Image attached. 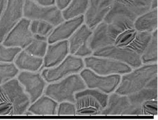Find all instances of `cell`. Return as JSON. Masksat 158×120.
<instances>
[{
  "label": "cell",
  "mask_w": 158,
  "mask_h": 120,
  "mask_svg": "<svg viewBox=\"0 0 158 120\" xmlns=\"http://www.w3.org/2000/svg\"><path fill=\"white\" fill-rule=\"evenodd\" d=\"M135 19L120 13L109 12L104 20L108 24V33L114 46L132 50L142 55L150 41L152 33L136 30Z\"/></svg>",
  "instance_id": "1"
},
{
  "label": "cell",
  "mask_w": 158,
  "mask_h": 120,
  "mask_svg": "<svg viewBox=\"0 0 158 120\" xmlns=\"http://www.w3.org/2000/svg\"><path fill=\"white\" fill-rule=\"evenodd\" d=\"M31 104L29 96L17 79L0 85V115L24 114Z\"/></svg>",
  "instance_id": "2"
},
{
  "label": "cell",
  "mask_w": 158,
  "mask_h": 120,
  "mask_svg": "<svg viewBox=\"0 0 158 120\" xmlns=\"http://www.w3.org/2000/svg\"><path fill=\"white\" fill-rule=\"evenodd\" d=\"M157 64L139 66L123 76L115 93L126 96L135 93L145 87L150 80L157 75Z\"/></svg>",
  "instance_id": "3"
},
{
  "label": "cell",
  "mask_w": 158,
  "mask_h": 120,
  "mask_svg": "<svg viewBox=\"0 0 158 120\" xmlns=\"http://www.w3.org/2000/svg\"><path fill=\"white\" fill-rule=\"evenodd\" d=\"M86 88V86L80 75L75 74L51 83L46 87L45 95L58 103L67 102L75 104L76 93Z\"/></svg>",
  "instance_id": "4"
},
{
  "label": "cell",
  "mask_w": 158,
  "mask_h": 120,
  "mask_svg": "<svg viewBox=\"0 0 158 120\" xmlns=\"http://www.w3.org/2000/svg\"><path fill=\"white\" fill-rule=\"evenodd\" d=\"M23 17L32 20H41L56 26L65 21L61 10L56 5H41L31 0H25Z\"/></svg>",
  "instance_id": "5"
},
{
  "label": "cell",
  "mask_w": 158,
  "mask_h": 120,
  "mask_svg": "<svg viewBox=\"0 0 158 120\" xmlns=\"http://www.w3.org/2000/svg\"><path fill=\"white\" fill-rule=\"evenodd\" d=\"M84 66V61L80 57L71 54L57 66L44 69L41 75L46 82H55L70 75L78 73Z\"/></svg>",
  "instance_id": "6"
},
{
  "label": "cell",
  "mask_w": 158,
  "mask_h": 120,
  "mask_svg": "<svg viewBox=\"0 0 158 120\" xmlns=\"http://www.w3.org/2000/svg\"><path fill=\"white\" fill-rule=\"evenodd\" d=\"M84 63L87 68L100 75L125 74L132 71L131 67L127 64L104 57H86Z\"/></svg>",
  "instance_id": "7"
},
{
  "label": "cell",
  "mask_w": 158,
  "mask_h": 120,
  "mask_svg": "<svg viewBox=\"0 0 158 120\" xmlns=\"http://www.w3.org/2000/svg\"><path fill=\"white\" fill-rule=\"evenodd\" d=\"M25 0H9L0 18V43H2L9 32L23 18Z\"/></svg>",
  "instance_id": "8"
},
{
  "label": "cell",
  "mask_w": 158,
  "mask_h": 120,
  "mask_svg": "<svg viewBox=\"0 0 158 120\" xmlns=\"http://www.w3.org/2000/svg\"><path fill=\"white\" fill-rule=\"evenodd\" d=\"M80 75L86 87L97 89L106 94L111 93L116 90L121 79L120 74L100 75L88 68L82 70Z\"/></svg>",
  "instance_id": "9"
},
{
  "label": "cell",
  "mask_w": 158,
  "mask_h": 120,
  "mask_svg": "<svg viewBox=\"0 0 158 120\" xmlns=\"http://www.w3.org/2000/svg\"><path fill=\"white\" fill-rule=\"evenodd\" d=\"M101 114L141 115L142 114L141 106L133 104L128 96L119 94H111L108 98L107 104Z\"/></svg>",
  "instance_id": "10"
},
{
  "label": "cell",
  "mask_w": 158,
  "mask_h": 120,
  "mask_svg": "<svg viewBox=\"0 0 158 120\" xmlns=\"http://www.w3.org/2000/svg\"><path fill=\"white\" fill-rule=\"evenodd\" d=\"M95 56L110 58L127 64L129 66L138 68L142 65L141 56L129 48L112 45L93 52Z\"/></svg>",
  "instance_id": "11"
},
{
  "label": "cell",
  "mask_w": 158,
  "mask_h": 120,
  "mask_svg": "<svg viewBox=\"0 0 158 120\" xmlns=\"http://www.w3.org/2000/svg\"><path fill=\"white\" fill-rule=\"evenodd\" d=\"M30 20L23 18L9 32L2 44L6 47L26 48L34 40L30 29Z\"/></svg>",
  "instance_id": "12"
},
{
  "label": "cell",
  "mask_w": 158,
  "mask_h": 120,
  "mask_svg": "<svg viewBox=\"0 0 158 120\" xmlns=\"http://www.w3.org/2000/svg\"><path fill=\"white\" fill-rule=\"evenodd\" d=\"M17 79L29 96L31 104L42 96L46 82L40 73L23 71L19 74Z\"/></svg>",
  "instance_id": "13"
},
{
  "label": "cell",
  "mask_w": 158,
  "mask_h": 120,
  "mask_svg": "<svg viewBox=\"0 0 158 120\" xmlns=\"http://www.w3.org/2000/svg\"><path fill=\"white\" fill-rule=\"evenodd\" d=\"M112 7V2L110 0H90L87 10L84 14L85 24L94 30L104 21Z\"/></svg>",
  "instance_id": "14"
},
{
  "label": "cell",
  "mask_w": 158,
  "mask_h": 120,
  "mask_svg": "<svg viewBox=\"0 0 158 120\" xmlns=\"http://www.w3.org/2000/svg\"><path fill=\"white\" fill-rule=\"evenodd\" d=\"M93 30L83 24L69 38V53L78 57L88 56L93 53L88 45V41Z\"/></svg>",
  "instance_id": "15"
},
{
  "label": "cell",
  "mask_w": 158,
  "mask_h": 120,
  "mask_svg": "<svg viewBox=\"0 0 158 120\" xmlns=\"http://www.w3.org/2000/svg\"><path fill=\"white\" fill-rule=\"evenodd\" d=\"M113 7L110 12L127 14L136 19L150 10L151 0H110Z\"/></svg>",
  "instance_id": "16"
},
{
  "label": "cell",
  "mask_w": 158,
  "mask_h": 120,
  "mask_svg": "<svg viewBox=\"0 0 158 120\" xmlns=\"http://www.w3.org/2000/svg\"><path fill=\"white\" fill-rule=\"evenodd\" d=\"M84 21V15L65 20L55 27L48 38V44H50L58 42L67 40L83 24Z\"/></svg>",
  "instance_id": "17"
},
{
  "label": "cell",
  "mask_w": 158,
  "mask_h": 120,
  "mask_svg": "<svg viewBox=\"0 0 158 120\" xmlns=\"http://www.w3.org/2000/svg\"><path fill=\"white\" fill-rule=\"evenodd\" d=\"M69 53L68 40L50 44L48 46L44 57L43 68H51L57 66L65 59Z\"/></svg>",
  "instance_id": "18"
},
{
  "label": "cell",
  "mask_w": 158,
  "mask_h": 120,
  "mask_svg": "<svg viewBox=\"0 0 158 120\" xmlns=\"http://www.w3.org/2000/svg\"><path fill=\"white\" fill-rule=\"evenodd\" d=\"M76 115H97L101 114L104 108L95 98L80 91L75 94Z\"/></svg>",
  "instance_id": "19"
},
{
  "label": "cell",
  "mask_w": 158,
  "mask_h": 120,
  "mask_svg": "<svg viewBox=\"0 0 158 120\" xmlns=\"http://www.w3.org/2000/svg\"><path fill=\"white\" fill-rule=\"evenodd\" d=\"M88 45L93 52L114 45L108 33V24L103 21L93 30L88 41Z\"/></svg>",
  "instance_id": "20"
},
{
  "label": "cell",
  "mask_w": 158,
  "mask_h": 120,
  "mask_svg": "<svg viewBox=\"0 0 158 120\" xmlns=\"http://www.w3.org/2000/svg\"><path fill=\"white\" fill-rule=\"evenodd\" d=\"M58 102L51 97L41 96L30 105L27 112L31 114L39 115H54L57 114Z\"/></svg>",
  "instance_id": "21"
},
{
  "label": "cell",
  "mask_w": 158,
  "mask_h": 120,
  "mask_svg": "<svg viewBox=\"0 0 158 120\" xmlns=\"http://www.w3.org/2000/svg\"><path fill=\"white\" fill-rule=\"evenodd\" d=\"M134 26L138 31L151 33L157 29L158 8L139 15L134 21Z\"/></svg>",
  "instance_id": "22"
},
{
  "label": "cell",
  "mask_w": 158,
  "mask_h": 120,
  "mask_svg": "<svg viewBox=\"0 0 158 120\" xmlns=\"http://www.w3.org/2000/svg\"><path fill=\"white\" fill-rule=\"evenodd\" d=\"M43 58L34 56L25 50H21L14 59V62L19 70L35 72L43 65Z\"/></svg>",
  "instance_id": "23"
},
{
  "label": "cell",
  "mask_w": 158,
  "mask_h": 120,
  "mask_svg": "<svg viewBox=\"0 0 158 120\" xmlns=\"http://www.w3.org/2000/svg\"><path fill=\"white\" fill-rule=\"evenodd\" d=\"M55 27L49 22L41 20H32L30 24V29L34 39L46 41Z\"/></svg>",
  "instance_id": "24"
},
{
  "label": "cell",
  "mask_w": 158,
  "mask_h": 120,
  "mask_svg": "<svg viewBox=\"0 0 158 120\" xmlns=\"http://www.w3.org/2000/svg\"><path fill=\"white\" fill-rule=\"evenodd\" d=\"M90 0H72L68 6L62 11L65 20L84 15L88 8Z\"/></svg>",
  "instance_id": "25"
},
{
  "label": "cell",
  "mask_w": 158,
  "mask_h": 120,
  "mask_svg": "<svg viewBox=\"0 0 158 120\" xmlns=\"http://www.w3.org/2000/svg\"><path fill=\"white\" fill-rule=\"evenodd\" d=\"M142 63L149 64L156 62L158 60V30L152 33L150 41L141 55Z\"/></svg>",
  "instance_id": "26"
},
{
  "label": "cell",
  "mask_w": 158,
  "mask_h": 120,
  "mask_svg": "<svg viewBox=\"0 0 158 120\" xmlns=\"http://www.w3.org/2000/svg\"><path fill=\"white\" fill-rule=\"evenodd\" d=\"M128 97L132 104L141 106L146 101L158 99V89L145 87Z\"/></svg>",
  "instance_id": "27"
},
{
  "label": "cell",
  "mask_w": 158,
  "mask_h": 120,
  "mask_svg": "<svg viewBox=\"0 0 158 120\" xmlns=\"http://www.w3.org/2000/svg\"><path fill=\"white\" fill-rule=\"evenodd\" d=\"M19 70L12 62H0V85L15 78Z\"/></svg>",
  "instance_id": "28"
},
{
  "label": "cell",
  "mask_w": 158,
  "mask_h": 120,
  "mask_svg": "<svg viewBox=\"0 0 158 120\" xmlns=\"http://www.w3.org/2000/svg\"><path fill=\"white\" fill-rule=\"evenodd\" d=\"M46 40L34 39L30 44L28 45L25 50L34 56L43 58L46 54L48 46Z\"/></svg>",
  "instance_id": "29"
},
{
  "label": "cell",
  "mask_w": 158,
  "mask_h": 120,
  "mask_svg": "<svg viewBox=\"0 0 158 120\" xmlns=\"http://www.w3.org/2000/svg\"><path fill=\"white\" fill-rule=\"evenodd\" d=\"M21 50L19 47H6L0 43V62H12Z\"/></svg>",
  "instance_id": "30"
},
{
  "label": "cell",
  "mask_w": 158,
  "mask_h": 120,
  "mask_svg": "<svg viewBox=\"0 0 158 120\" xmlns=\"http://www.w3.org/2000/svg\"><path fill=\"white\" fill-rule=\"evenodd\" d=\"M80 91L82 94L89 95L95 98L98 101L104 109L106 106L109 98L107 94L95 89H85Z\"/></svg>",
  "instance_id": "31"
},
{
  "label": "cell",
  "mask_w": 158,
  "mask_h": 120,
  "mask_svg": "<svg viewBox=\"0 0 158 120\" xmlns=\"http://www.w3.org/2000/svg\"><path fill=\"white\" fill-rule=\"evenodd\" d=\"M142 114L147 116H156L158 114L157 99L146 101L141 104Z\"/></svg>",
  "instance_id": "32"
},
{
  "label": "cell",
  "mask_w": 158,
  "mask_h": 120,
  "mask_svg": "<svg viewBox=\"0 0 158 120\" xmlns=\"http://www.w3.org/2000/svg\"><path fill=\"white\" fill-rule=\"evenodd\" d=\"M76 111L74 103L64 102L60 103L58 105L56 114L58 115H73L76 114Z\"/></svg>",
  "instance_id": "33"
},
{
  "label": "cell",
  "mask_w": 158,
  "mask_h": 120,
  "mask_svg": "<svg viewBox=\"0 0 158 120\" xmlns=\"http://www.w3.org/2000/svg\"><path fill=\"white\" fill-rule=\"evenodd\" d=\"M72 0H55V4L60 10H64L69 6Z\"/></svg>",
  "instance_id": "34"
},
{
  "label": "cell",
  "mask_w": 158,
  "mask_h": 120,
  "mask_svg": "<svg viewBox=\"0 0 158 120\" xmlns=\"http://www.w3.org/2000/svg\"><path fill=\"white\" fill-rule=\"evenodd\" d=\"M39 5L49 6L55 5V0H31Z\"/></svg>",
  "instance_id": "35"
},
{
  "label": "cell",
  "mask_w": 158,
  "mask_h": 120,
  "mask_svg": "<svg viewBox=\"0 0 158 120\" xmlns=\"http://www.w3.org/2000/svg\"><path fill=\"white\" fill-rule=\"evenodd\" d=\"M158 76L154 77L149 81L146 85L145 87L151 88L158 89Z\"/></svg>",
  "instance_id": "36"
},
{
  "label": "cell",
  "mask_w": 158,
  "mask_h": 120,
  "mask_svg": "<svg viewBox=\"0 0 158 120\" xmlns=\"http://www.w3.org/2000/svg\"><path fill=\"white\" fill-rule=\"evenodd\" d=\"M9 0H0V18L7 6Z\"/></svg>",
  "instance_id": "37"
},
{
  "label": "cell",
  "mask_w": 158,
  "mask_h": 120,
  "mask_svg": "<svg viewBox=\"0 0 158 120\" xmlns=\"http://www.w3.org/2000/svg\"><path fill=\"white\" fill-rule=\"evenodd\" d=\"M158 8V0H151L150 9Z\"/></svg>",
  "instance_id": "38"
}]
</instances>
